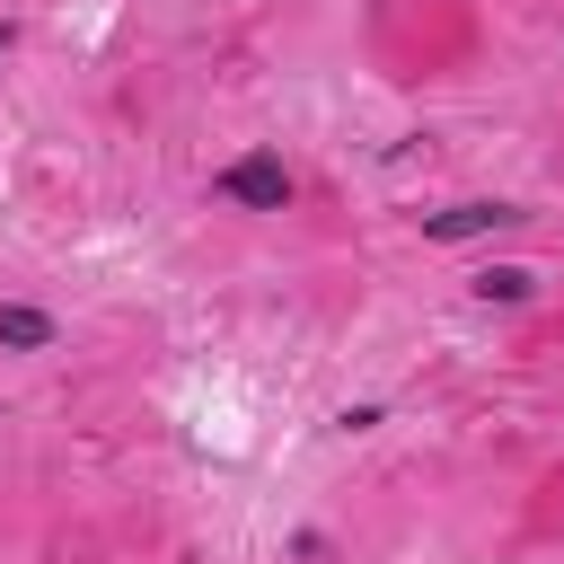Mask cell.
Wrapping results in <instances>:
<instances>
[{"instance_id":"2","label":"cell","mask_w":564,"mask_h":564,"mask_svg":"<svg viewBox=\"0 0 564 564\" xmlns=\"http://www.w3.org/2000/svg\"><path fill=\"white\" fill-rule=\"evenodd\" d=\"M529 212L520 203H449V212H423V238L458 247V238H485V229H520Z\"/></svg>"},{"instance_id":"1","label":"cell","mask_w":564,"mask_h":564,"mask_svg":"<svg viewBox=\"0 0 564 564\" xmlns=\"http://www.w3.org/2000/svg\"><path fill=\"white\" fill-rule=\"evenodd\" d=\"M220 194L247 203V212H282V203H291V167H282L273 150H247V159L220 167Z\"/></svg>"},{"instance_id":"5","label":"cell","mask_w":564,"mask_h":564,"mask_svg":"<svg viewBox=\"0 0 564 564\" xmlns=\"http://www.w3.org/2000/svg\"><path fill=\"white\" fill-rule=\"evenodd\" d=\"M0 53H9V26H0Z\"/></svg>"},{"instance_id":"4","label":"cell","mask_w":564,"mask_h":564,"mask_svg":"<svg viewBox=\"0 0 564 564\" xmlns=\"http://www.w3.org/2000/svg\"><path fill=\"white\" fill-rule=\"evenodd\" d=\"M529 291H538L529 264H485V273H476V300H529Z\"/></svg>"},{"instance_id":"3","label":"cell","mask_w":564,"mask_h":564,"mask_svg":"<svg viewBox=\"0 0 564 564\" xmlns=\"http://www.w3.org/2000/svg\"><path fill=\"white\" fill-rule=\"evenodd\" d=\"M0 352H53V317L26 300H0Z\"/></svg>"}]
</instances>
